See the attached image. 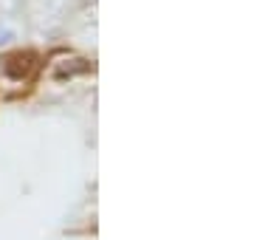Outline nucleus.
I'll return each instance as SVG.
<instances>
[{
	"instance_id": "f257e3e1",
	"label": "nucleus",
	"mask_w": 254,
	"mask_h": 240,
	"mask_svg": "<svg viewBox=\"0 0 254 240\" xmlns=\"http://www.w3.org/2000/svg\"><path fill=\"white\" fill-rule=\"evenodd\" d=\"M31 71H34V54H14V57L6 60V65H3V74L9 76V79H14V82L28 79Z\"/></svg>"
}]
</instances>
